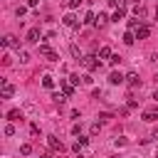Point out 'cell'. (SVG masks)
Here are the masks:
<instances>
[{
	"label": "cell",
	"mask_w": 158,
	"mask_h": 158,
	"mask_svg": "<svg viewBox=\"0 0 158 158\" xmlns=\"http://www.w3.org/2000/svg\"><path fill=\"white\" fill-rule=\"evenodd\" d=\"M47 146H49L54 153H62V151H64V143H62L57 136H49V138H47Z\"/></svg>",
	"instance_id": "6da1fadb"
},
{
	"label": "cell",
	"mask_w": 158,
	"mask_h": 158,
	"mask_svg": "<svg viewBox=\"0 0 158 158\" xmlns=\"http://www.w3.org/2000/svg\"><path fill=\"white\" fill-rule=\"evenodd\" d=\"M40 54H42V57H47L49 62H57V59H59V54H57V52H52L47 44H40Z\"/></svg>",
	"instance_id": "7a4b0ae2"
},
{
	"label": "cell",
	"mask_w": 158,
	"mask_h": 158,
	"mask_svg": "<svg viewBox=\"0 0 158 158\" xmlns=\"http://www.w3.org/2000/svg\"><path fill=\"white\" fill-rule=\"evenodd\" d=\"M81 67H84V69H96V67H99V59L91 57V54H86V57H81Z\"/></svg>",
	"instance_id": "3957f363"
},
{
	"label": "cell",
	"mask_w": 158,
	"mask_h": 158,
	"mask_svg": "<svg viewBox=\"0 0 158 158\" xmlns=\"http://www.w3.org/2000/svg\"><path fill=\"white\" fill-rule=\"evenodd\" d=\"M12 94H15V86H12L10 81H2V86H0V96H2V99H12Z\"/></svg>",
	"instance_id": "277c9868"
},
{
	"label": "cell",
	"mask_w": 158,
	"mask_h": 158,
	"mask_svg": "<svg viewBox=\"0 0 158 158\" xmlns=\"http://www.w3.org/2000/svg\"><path fill=\"white\" fill-rule=\"evenodd\" d=\"M123 81H126V77L121 72H111L109 74V84H123Z\"/></svg>",
	"instance_id": "5b68a950"
},
{
	"label": "cell",
	"mask_w": 158,
	"mask_h": 158,
	"mask_svg": "<svg viewBox=\"0 0 158 158\" xmlns=\"http://www.w3.org/2000/svg\"><path fill=\"white\" fill-rule=\"evenodd\" d=\"M59 86H62V94H64L67 99H69V96L74 94V86H72L69 81H64V79H59Z\"/></svg>",
	"instance_id": "8992f818"
},
{
	"label": "cell",
	"mask_w": 158,
	"mask_h": 158,
	"mask_svg": "<svg viewBox=\"0 0 158 158\" xmlns=\"http://www.w3.org/2000/svg\"><path fill=\"white\" fill-rule=\"evenodd\" d=\"M123 17H126V7H123V5H118V7H116V12L111 15V20H114V22H121Z\"/></svg>",
	"instance_id": "52a82bcc"
},
{
	"label": "cell",
	"mask_w": 158,
	"mask_h": 158,
	"mask_svg": "<svg viewBox=\"0 0 158 158\" xmlns=\"http://www.w3.org/2000/svg\"><path fill=\"white\" fill-rule=\"evenodd\" d=\"M148 35H151V27H148V25H141V27L136 30V40H146Z\"/></svg>",
	"instance_id": "ba28073f"
},
{
	"label": "cell",
	"mask_w": 158,
	"mask_h": 158,
	"mask_svg": "<svg viewBox=\"0 0 158 158\" xmlns=\"http://www.w3.org/2000/svg\"><path fill=\"white\" fill-rule=\"evenodd\" d=\"M2 44H5V47H17V49H20V40H17L15 35H7V37L2 40Z\"/></svg>",
	"instance_id": "9c48e42d"
},
{
	"label": "cell",
	"mask_w": 158,
	"mask_h": 158,
	"mask_svg": "<svg viewBox=\"0 0 158 158\" xmlns=\"http://www.w3.org/2000/svg\"><path fill=\"white\" fill-rule=\"evenodd\" d=\"M126 84H128V86H141V79H138V74H136V72L126 74Z\"/></svg>",
	"instance_id": "30bf717a"
},
{
	"label": "cell",
	"mask_w": 158,
	"mask_h": 158,
	"mask_svg": "<svg viewBox=\"0 0 158 158\" xmlns=\"http://www.w3.org/2000/svg\"><path fill=\"white\" fill-rule=\"evenodd\" d=\"M27 42H32V44L40 42V30H37V27H32V30L27 32Z\"/></svg>",
	"instance_id": "8fae6325"
},
{
	"label": "cell",
	"mask_w": 158,
	"mask_h": 158,
	"mask_svg": "<svg viewBox=\"0 0 158 158\" xmlns=\"http://www.w3.org/2000/svg\"><path fill=\"white\" fill-rule=\"evenodd\" d=\"M143 121H146V123L158 121V111H143Z\"/></svg>",
	"instance_id": "7c38bea8"
},
{
	"label": "cell",
	"mask_w": 158,
	"mask_h": 158,
	"mask_svg": "<svg viewBox=\"0 0 158 158\" xmlns=\"http://www.w3.org/2000/svg\"><path fill=\"white\" fill-rule=\"evenodd\" d=\"M62 25H64V27H74V25H77V17H74V15H64V17H62Z\"/></svg>",
	"instance_id": "4fadbf2b"
},
{
	"label": "cell",
	"mask_w": 158,
	"mask_h": 158,
	"mask_svg": "<svg viewBox=\"0 0 158 158\" xmlns=\"http://www.w3.org/2000/svg\"><path fill=\"white\" fill-rule=\"evenodd\" d=\"M7 118H10V121H22V111H20V109H12V111L7 114Z\"/></svg>",
	"instance_id": "5bb4252c"
},
{
	"label": "cell",
	"mask_w": 158,
	"mask_h": 158,
	"mask_svg": "<svg viewBox=\"0 0 158 158\" xmlns=\"http://www.w3.org/2000/svg\"><path fill=\"white\" fill-rule=\"evenodd\" d=\"M106 22H109V17H106L104 12H99V15H96V22H94V25H96V27H104Z\"/></svg>",
	"instance_id": "9a60e30c"
},
{
	"label": "cell",
	"mask_w": 158,
	"mask_h": 158,
	"mask_svg": "<svg viewBox=\"0 0 158 158\" xmlns=\"http://www.w3.org/2000/svg\"><path fill=\"white\" fill-rule=\"evenodd\" d=\"M133 42H136V35H133V30H128L123 35V44H133Z\"/></svg>",
	"instance_id": "2e32d148"
},
{
	"label": "cell",
	"mask_w": 158,
	"mask_h": 158,
	"mask_svg": "<svg viewBox=\"0 0 158 158\" xmlns=\"http://www.w3.org/2000/svg\"><path fill=\"white\" fill-rule=\"evenodd\" d=\"M42 86H44V89H54V79H52L49 74H47V77H42Z\"/></svg>",
	"instance_id": "e0dca14e"
},
{
	"label": "cell",
	"mask_w": 158,
	"mask_h": 158,
	"mask_svg": "<svg viewBox=\"0 0 158 158\" xmlns=\"http://www.w3.org/2000/svg\"><path fill=\"white\" fill-rule=\"evenodd\" d=\"M99 59H111V49L109 47H101L99 49Z\"/></svg>",
	"instance_id": "ac0fdd59"
},
{
	"label": "cell",
	"mask_w": 158,
	"mask_h": 158,
	"mask_svg": "<svg viewBox=\"0 0 158 158\" xmlns=\"http://www.w3.org/2000/svg\"><path fill=\"white\" fill-rule=\"evenodd\" d=\"M84 22H86V25H94V22H96V15H94V12H86V15H84Z\"/></svg>",
	"instance_id": "d6986e66"
},
{
	"label": "cell",
	"mask_w": 158,
	"mask_h": 158,
	"mask_svg": "<svg viewBox=\"0 0 158 158\" xmlns=\"http://www.w3.org/2000/svg\"><path fill=\"white\" fill-rule=\"evenodd\" d=\"M133 12H136V17H146V7H141V5H136Z\"/></svg>",
	"instance_id": "ffe728a7"
},
{
	"label": "cell",
	"mask_w": 158,
	"mask_h": 158,
	"mask_svg": "<svg viewBox=\"0 0 158 158\" xmlns=\"http://www.w3.org/2000/svg\"><path fill=\"white\" fill-rule=\"evenodd\" d=\"M79 79H81L79 74H69V84H72V86H79Z\"/></svg>",
	"instance_id": "44dd1931"
},
{
	"label": "cell",
	"mask_w": 158,
	"mask_h": 158,
	"mask_svg": "<svg viewBox=\"0 0 158 158\" xmlns=\"http://www.w3.org/2000/svg\"><path fill=\"white\" fill-rule=\"evenodd\" d=\"M20 153H22V156H30V153H32V146H30V143L20 146Z\"/></svg>",
	"instance_id": "7402d4cb"
},
{
	"label": "cell",
	"mask_w": 158,
	"mask_h": 158,
	"mask_svg": "<svg viewBox=\"0 0 158 158\" xmlns=\"http://www.w3.org/2000/svg\"><path fill=\"white\" fill-rule=\"evenodd\" d=\"M136 27H141V20H128V30H136Z\"/></svg>",
	"instance_id": "603a6c76"
},
{
	"label": "cell",
	"mask_w": 158,
	"mask_h": 158,
	"mask_svg": "<svg viewBox=\"0 0 158 158\" xmlns=\"http://www.w3.org/2000/svg\"><path fill=\"white\" fill-rule=\"evenodd\" d=\"M118 62H121V57H118V54H111V59H109V64H114V67H116Z\"/></svg>",
	"instance_id": "cb8c5ba5"
},
{
	"label": "cell",
	"mask_w": 158,
	"mask_h": 158,
	"mask_svg": "<svg viewBox=\"0 0 158 158\" xmlns=\"http://www.w3.org/2000/svg\"><path fill=\"white\" fill-rule=\"evenodd\" d=\"M52 99H54V101H57V104H62V101H64V99H67V96H64V94H59V91H57V94H54V96H52Z\"/></svg>",
	"instance_id": "d4e9b609"
},
{
	"label": "cell",
	"mask_w": 158,
	"mask_h": 158,
	"mask_svg": "<svg viewBox=\"0 0 158 158\" xmlns=\"http://www.w3.org/2000/svg\"><path fill=\"white\" fill-rule=\"evenodd\" d=\"M99 131H101V123H99V121H96V123H91V133H94V136H96V133H99Z\"/></svg>",
	"instance_id": "484cf974"
},
{
	"label": "cell",
	"mask_w": 158,
	"mask_h": 158,
	"mask_svg": "<svg viewBox=\"0 0 158 158\" xmlns=\"http://www.w3.org/2000/svg\"><path fill=\"white\" fill-rule=\"evenodd\" d=\"M12 133H15V126L7 123V126H5V136H12Z\"/></svg>",
	"instance_id": "4316f807"
},
{
	"label": "cell",
	"mask_w": 158,
	"mask_h": 158,
	"mask_svg": "<svg viewBox=\"0 0 158 158\" xmlns=\"http://www.w3.org/2000/svg\"><path fill=\"white\" fill-rule=\"evenodd\" d=\"M72 54H74V57H79V59H81V52H79V47H77V44H72Z\"/></svg>",
	"instance_id": "83f0119b"
},
{
	"label": "cell",
	"mask_w": 158,
	"mask_h": 158,
	"mask_svg": "<svg viewBox=\"0 0 158 158\" xmlns=\"http://www.w3.org/2000/svg\"><path fill=\"white\" fill-rule=\"evenodd\" d=\"M77 143H79V146H86V143H89V138H86V136H79V141H77Z\"/></svg>",
	"instance_id": "f1b7e54d"
},
{
	"label": "cell",
	"mask_w": 158,
	"mask_h": 158,
	"mask_svg": "<svg viewBox=\"0 0 158 158\" xmlns=\"http://www.w3.org/2000/svg\"><path fill=\"white\" fill-rule=\"evenodd\" d=\"M81 2H84V0H69V7H79Z\"/></svg>",
	"instance_id": "f546056e"
},
{
	"label": "cell",
	"mask_w": 158,
	"mask_h": 158,
	"mask_svg": "<svg viewBox=\"0 0 158 158\" xmlns=\"http://www.w3.org/2000/svg\"><path fill=\"white\" fill-rule=\"evenodd\" d=\"M151 138H153V141H158V126L153 128V133H151Z\"/></svg>",
	"instance_id": "4dcf8cb0"
},
{
	"label": "cell",
	"mask_w": 158,
	"mask_h": 158,
	"mask_svg": "<svg viewBox=\"0 0 158 158\" xmlns=\"http://www.w3.org/2000/svg\"><path fill=\"white\" fill-rule=\"evenodd\" d=\"M151 99H156V101H158V91H153V96H151Z\"/></svg>",
	"instance_id": "1f68e13d"
},
{
	"label": "cell",
	"mask_w": 158,
	"mask_h": 158,
	"mask_svg": "<svg viewBox=\"0 0 158 158\" xmlns=\"http://www.w3.org/2000/svg\"><path fill=\"white\" fill-rule=\"evenodd\" d=\"M42 158H52V153H44V156H42Z\"/></svg>",
	"instance_id": "d6a6232c"
}]
</instances>
